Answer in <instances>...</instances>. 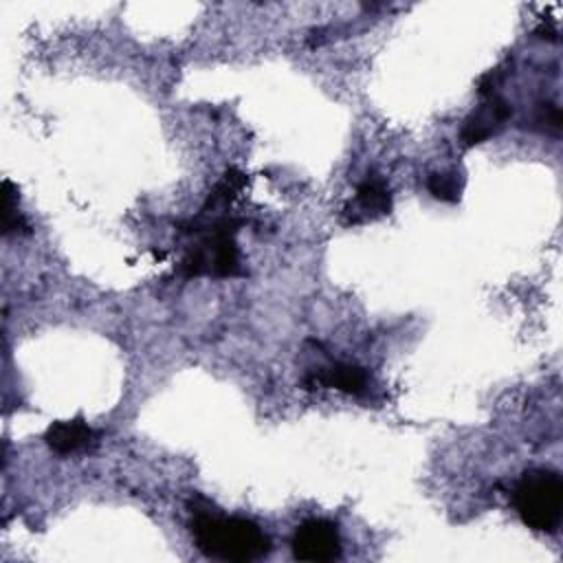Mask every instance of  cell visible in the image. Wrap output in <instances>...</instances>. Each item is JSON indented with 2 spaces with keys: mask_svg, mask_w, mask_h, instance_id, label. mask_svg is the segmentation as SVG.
<instances>
[{
  "mask_svg": "<svg viewBox=\"0 0 563 563\" xmlns=\"http://www.w3.org/2000/svg\"><path fill=\"white\" fill-rule=\"evenodd\" d=\"M29 222L18 211V191L11 180H2V233H29Z\"/></svg>",
  "mask_w": 563,
  "mask_h": 563,
  "instance_id": "obj_9",
  "label": "cell"
},
{
  "mask_svg": "<svg viewBox=\"0 0 563 563\" xmlns=\"http://www.w3.org/2000/svg\"><path fill=\"white\" fill-rule=\"evenodd\" d=\"M512 506L519 519L537 532H556L563 517V479L556 471H526L512 486Z\"/></svg>",
  "mask_w": 563,
  "mask_h": 563,
  "instance_id": "obj_2",
  "label": "cell"
},
{
  "mask_svg": "<svg viewBox=\"0 0 563 563\" xmlns=\"http://www.w3.org/2000/svg\"><path fill=\"white\" fill-rule=\"evenodd\" d=\"M290 548L297 561H310V563L334 561L341 556L339 526L323 517L306 519L295 528Z\"/></svg>",
  "mask_w": 563,
  "mask_h": 563,
  "instance_id": "obj_3",
  "label": "cell"
},
{
  "mask_svg": "<svg viewBox=\"0 0 563 563\" xmlns=\"http://www.w3.org/2000/svg\"><path fill=\"white\" fill-rule=\"evenodd\" d=\"M504 66H497V68H493V70H488L486 75H482V79H479V95L482 97H490V95H495V90H497V86L501 84V79H504Z\"/></svg>",
  "mask_w": 563,
  "mask_h": 563,
  "instance_id": "obj_12",
  "label": "cell"
},
{
  "mask_svg": "<svg viewBox=\"0 0 563 563\" xmlns=\"http://www.w3.org/2000/svg\"><path fill=\"white\" fill-rule=\"evenodd\" d=\"M244 185H246V176H244L240 169L229 167V169L224 172V176L220 178V183L211 189V194H209V198H207L202 211L218 209V207H227V205L244 189Z\"/></svg>",
  "mask_w": 563,
  "mask_h": 563,
  "instance_id": "obj_8",
  "label": "cell"
},
{
  "mask_svg": "<svg viewBox=\"0 0 563 563\" xmlns=\"http://www.w3.org/2000/svg\"><path fill=\"white\" fill-rule=\"evenodd\" d=\"M510 114H512V108L504 97H499V95L486 97V101L479 103L464 119V125L460 130L462 145L473 147V145H479V143L488 141L490 136H495L506 125Z\"/></svg>",
  "mask_w": 563,
  "mask_h": 563,
  "instance_id": "obj_5",
  "label": "cell"
},
{
  "mask_svg": "<svg viewBox=\"0 0 563 563\" xmlns=\"http://www.w3.org/2000/svg\"><path fill=\"white\" fill-rule=\"evenodd\" d=\"M427 189L435 200L457 202L462 183H460L457 174H453V172H431L427 176Z\"/></svg>",
  "mask_w": 563,
  "mask_h": 563,
  "instance_id": "obj_10",
  "label": "cell"
},
{
  "mask_svg": "<svg viewBox=\"0 0 563 563\" xmlns=\"http://www.w3.org/2000/svg\"><path fill=\"white\" fill-rule=\"evenodd\" d=\"M99 438L101 433L95 431L81 416L73 420H57L44 433V442L48 444V449L59 455L92 451L99 444Z\"/></svg>",
  "mask_w": 563,
  "mask_h": 563,
  "instance_id": "obj_7",
  "label": "cell"
},
{
  "mask_svg": "<svg viewBox=\"0 0 563 563\" xmlns=\"http://www.w3.org/2000/svg\"><path fill=\"white\" fill-rule=\"evenodd\" d=\"M534 123L541 132L556 134L561 130V110H559V106L552 103V101L541 103L534 112Z\"/></svg>",
  "mask_w": 563,
  "mask_h": 563,
  "instance_id": "obj_11",
  "label": "cell"
},
{
  "mask_svg": "<svg viewBox=\"0 0 563 563\" xmlns=\"http://www.w3.org/2000/svg\"><path fill=\"white\" fill-rule=\"evenodd\" d=\"M189 530L196 548L209 556L233 563H249L268 556L271 539L262 528L244 517H227L216 510L189 504Z\"/></svg>",
  "mask_w": 563,
  "mask_h": 563,
  "instance_id": "obj_1",
  "label": "cell"
},
{
  "mask_svg": "<svg viewBox=\"0 0 563 563\" xmlns=\"http://www.w3.org/2000/svg\"><path fill=\"white\" fill-rule=\"evenodd\" d=\"M306 389H336L343 394L361 396L369 389V374L354 363H334L319 367L303 378Z\"/></svg>",
  "mask_w": 563,
  "mask_h": 563,
  "instance_id": "obj_6",
  "label": "cell"
},
{
  "mask_svg": "<svg viewBox=\"0 0 563 563\" xmlns=\"http://www.w3.org/2000/svg\"><path fill=\"white\" fill-rule=\"evenodd\" d=\"M391 211V191L387 183L378 174H367L358 187L354 198L343 207V224L356 227Z\"/></svg>",
  "mask_w": 563,
  "mask_h": 563,
  "instance_id": "obj_4",
  "label": "cell"
}]
</instances>
